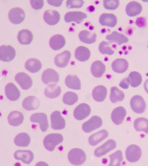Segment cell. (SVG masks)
Segmentation results:
<instances>
[{
  "mask_svg": "<svg viewBox=\"0 0 148 166\" xmlns=\"http://www.w3.org/2000/svg\"><path fill=\"white\" fill-rule=\"evenodd\" d=\"M81 41L87 44H91L96 42L97 35L95 33H92L87 30L80 32L78 35Z\"/></svg>",
  "mask_w": 148,
  "mask_h": 166,
  "instance_id": "4dcf8cb0",
  "label": "cell"
},
{
  "mask_svg": "<svg viewBox=\"0 0 148 166\" xmlns=\"http://www.w3.org/2000/svg\"><path fill=\"white\" fill-rule=\"evenodd\" d=\"M5 93L7 98L12 101L17 100L20 96L19 90L12 83H9L6 85L5 88Z\"/></svg>",
  "mask_w": 148,
  "mask_h": 166,
  "instance_id": "ac0fdd59",
  "label": "cell"
},
{
  "mask_svg": "<svg viewBox=\"0 0 148 166\" xmlns=\"http://www.w3.org/2000/svg\"><path fill=\"white\" fill-rule=\"evenodd\" d=\"M63 0H47L48 3L52 6L60 7L62 4Z\"/></svg>",
  "mask_w": 148,
  "mask_h": 166,
  "instance_id": "7dc6e473",
  "label": "cell"
},
{
  "mask_svg": "<svg viewBox=\"0 0 148 166\" xmlns=\"http://www.w3.org/2000/svg\"><path fill=\"white\" fill-rule=\"evenodd\" d=\"M16 55L15 49L10 45H2L0 47V59L3 62L13 60Z\"/></svg>",
  "mask_w": 148,
  "mask_h": 166,
  "instance_id": "5b68a950",
  "label": "cell"
},
{
  "mask_svg": "<svg viewBox=\"0 0 148 166\" xmlns=\"http://www.w3.org/2000/svg\"><path fill=\"white\" fill-rule=\"evenodd\" d=\"M30 120L33 123H38L40 129L43 132H46L49 127L47 115L43 113H36L31 116Z\"/></svg>",
  "mask_w": 148,
  "mask_h": 166,
  "instance_id": "ba28073f",
  "label": "cell"
},
{
  "mask_svg": "<svg viewBox=\"0 0 148 166\" xmlns=\"http://www.w3.org/2000/svg\"><path fill=\"white\" fill-rule=\"evenodd\" d=\"M84 3L83 0H68L66 2V6L68 9L81 8Z\"/></svg>",
  "mask_w": 148,
  "mask_h": 166,
  "instance_id": "ee69618b",
  "label": "cell"
},
{
  "mask_svg": "<svg viewBox=\"0 0 148 166\" xmlns=\"http://www.w3.org/2000/svg\"><path fill=\"white\" fill-rule=\"evenodd\" d=\"M42 82L47 84L50 82L57 83L59 80V76L58 73L54 69L49 68L45 70L42 76Z\"/></svg>",
  "mask_w": 148,
  "mask_h": 166,
  "instance_id": "9a60e30c",
  "label": "cell"
},
{
  "mask_svg": "<svg viewBox=\"0 0 148 166\" xmlns=\"http://www.w3.org/2000/svg\"><path fill=\"white\" fill-rule=\"evenodd\" d=\"M15 81L20 85L22 89L27 90L32 85V80L30 76L24 72L17 73L15 77Z\"/></svg>",
  "mask_w": 148,
  "mask_h": 166,
  "instance_id": "30bf717a",
  "label": "cell"
},
{
  "mask_svg": "<svg viewBox=\"0 0 148 166\" xmlns=\"http://www.w3.org/2000/svg\"><path fill=\"white\" fill-rule=\"evenodd\" d=\"M144 88L148 94V79H147L144 82Z\"/></svg>",
  "mask_w": 148,
  "mask_h": 166,
  "instance_id": "c3c4849f",
  "label": "cell"
},
{
  "mask_svg": "<svg viewBox=\"0 0 148 166\" xmlns=\"http://www.w3.org/2000/svg\"><path fill=\"white\" fill-rule=\"evenodd\" d=\"M106 39L110 43H116L119 45L127 43L128 38L124 34L114 31L106 36Z\"/></svg>",
  "mask_w": 148,
  "mask_h": 166,
  "instance_id": "603a6c76",
  "label": "cell"
},
{
  "mask_svg": "<svg viewBox=\"0 0 148 166\" xmlns=\"http://www.w3.org/2000/svg\"><path fill=\"white\" fill-rule=\"evenodd\" d=\"M125 155L127 160L130 162H137L141 156V150L136 145H131L127 147L125 151Z\"/></svg>",
  "mask_w": 148,
  "mask_h": 166,
  "instance_id": "3957f363",
  "label": "cell"
},
{
  "mask_svg": "<svg viewBox=\"0 0 148 166\" xmlns=\"http://www.w3.org/2000/svg\"><path fill=\"white\" fill-rule=\"evenodd\" d=\"M128 78L129 84L133 87H138L142 81V77L141 74L136 71L131 72Z\"/></svg>",
  "mask_w": 148,
  "mask_h": 166,
  "instance_id": "f35d334b",
  "label": "cell"
},
{
  "mask_svg": "<svg viewBox=\"0 0 148 166\" xmlns=\"http://www.w3.org/2000/svg\"><path fill=\"white\" fill-rule=\"evenodd\" d=\"M65 84L68 88L74 90H80L81 83L79 78L76 75H68L65 79Z\"/></svg>",
  "mask_w": 148,
  "mask_h": 166,
  "instance_id": "d590c367",
  "label": "cell"
},
{
  "mask_svg": "<svg viewBox=\"0 0 148 166\" xmlns=\"http://www.w3.org/2000/svg\"><path fill=\"white\" fill-rule=\"evenodd\" d=\"M110 162L109 166H120L123 160L122 153L121 151L118 150L109 156Z\"/></svg>",
  "mask_w": 148,
  "mask_h": 166,
  "instance_id": "60d3db41",
  "label": "cell"
},
{
  "mask_svg": "<svg viewBox=\"0 0 148 166\" xmlns=\"http://www.w3.org/2000/svg\"><path fill=\"white\" fill-rule=\"evenodd\" d=\"M90 56V50L85 47L80 46L75 50V57L77 59L81 62H85L88 60Z\"/></svg>",
  "mask_w": 148,
  "mask_h": 166,
  "instance_id": "e575fe53",
  "label": "cell"
},
{
  "mask_svg": "<svg viewBox=\"0 0 148 166\" xmlns=\"http://www.w3.org/2000/svg\"><path fill=\"white\" fill-rule=\"evenodd\" d=\"M112 68L115 72L121 73L125 72L128 67V63L125 59L117 58L112 63Z\"/></svg>",
  "mask_w": 148,
  "mask_h": 166,
  "instance_id": "4316f807",
  "label": "cell"
},
{
  "mask_svg": "<svg viewBox=\"0 0 148 166\" xmlns=\"http://www.w3.org/2000/svg\"><path fill=\"white\" fill-rule=\"evenodd\" d=\"M91 112V109L89 106L83 103L79 104L74 109V115L77 120H81L87 117Z\"/></svg>",
  "mask_w": 148,
  "mask_h": 166,
  "instance_id": "8fae6325",
  "label": "cell"
},
{
  "mask_svg": "<svg viewBox=\"0 0 148 166\" xmlns=\"http://www.w3.org/2000/svg\"><path fill=\"white\" fill-rule=\"evenodd\" d=\"M116 145L117 144L115 140L110 139L97 148L94 151V155L96 157H100L113 150L116 147Z\"/></svg>",
  "mask_w": 148,
  "mask_h": 166,
  "instance_id": "4fadbf2b",
  "label": "cell"
},
{
  "mask_svg": "<svg viewBox=\"0 0 148 166\" xmlns=\"http://www.w3.org/2000/svg\"><path fill=\"white\" fill-rule=\"evenodd\" d=\"M30 2L32 7L35 10L42 9L44 6L43 0H30Z\"/></svg>",
  "mask_w": 148,
  "mask_h": 166,
  "instance_id": "f6af8a7d",
  "label": "cell"
},
{
  "mask_svg": "<svg viewBox=\"0 0 148 166\" xmlns=\"http://www.w3.org/2000/svg\"><path fill=\"white\" fill-rule=\"evenodd\" d=\"M51 127L54 130H61L66 126V122L59 111L53 112L50 116Z\"/></svg>",
  "mask_w": 148,
  "mask_h": 166,
  "instance_id": "52a82bcc",
  "label": "cell"
},
{
  "mask_svg": "<svg viewBox=\"0 0 148 166\" xmlns=\"http://www.w3.org/2000/svg\"><path fill=\"white\" fill-rule=\"evenodd\" d=\"M33 35L28 29H23L19 32L17 39L19 42L23 45L29 44L33 40Z\"/></svg>",
  "mask_w": 148,
  "mask_h": 166,
  "instance_id": "484cf974",
  "label": "cell"
},
{
  "mask_svg": "<svg viewBox=\"0 0 148 166\" xmlns=\"http://www.w3.org/2000/svg\"><path fill=\"white\" fill-rule=\"evenodd\" d=\"M14 142L15 145L18 147H27L30 143L31 138L27 133H20L15 137Z\"/></svg>",
  "mask_w": 148,
  "mask_h": 166,
  "instance_id": "836d02e7",
  "label": "cell"
},
{
  "mask_svg": "<svg viewBox=\"0 0 148 166\" xmlns=\"http://www.w3.org/2000/svg\"><path fill=\"white\" fill-rule=\"evenodd\" d=\"M87 16L86 14L81 12H69L65 14L64 19L65 21L67 23L74 21L78 24H79Z\"/></svg>",
  "mask_w": 148,
  "mask_h": 166,
  "instance_id": "e0dca14e",
  "label": "cell"
},
{
  "mask_svg": "<svg viewBox=\"0 0 148 166\" xmlns=\"http://www.w3.org/2000/svg\"><path fill=\"white\" fill-rule=\"evenodd\" d=\"M25 69L32 73L38 72L42 67V64L38 59L31 58L27 60L25 64Z\"/></svg>",
  "mask_w": 148,
  "mask_h": 166,
  "instance_id": "d6a6232c",
  "label": "cell"
},
{
  "mask_svg": "<svg viewBox=\"0 0 148 166\" xmlns=\"http://www.w3.org/2000/svg\"><path fill=\"white\" fill-rule=\"evenodd\" d=\"M86 158V155L84 151L78 148L71 149L68 154L69 161L74 165L82 164L85 161Z\"/></svg>",
  "mask_w": 148,
  "mask_h": 166,
  "instance_id": "7a4b0ae2",
  "label": "cell"
},
{
  "mask_svg": "<svg viewBox=\"0 0 148 166\" xmlns=\"http://www.w3.org/2000/svg\"><path fill=\"white\" fill-rule=\"evenodd\" d=\"M62 135L60 133H51L47 135L43 140L45 148L49 151H52L56 146L63 141Z\"/></svg>",
  "mask_w": 148,
  "mask_h": 166,
  "instance_id": "6da1fadb",
  "label": "cell"
},
{
  "mask_svg": "<svg viewBox=\"0 0 148 166\" xmlns=\"http://www.w3.org/2000/svg\"><path fill=\"white\" fill-rule=\"evenodd\" d=\"M43 18L47 24L49 25H54L60 21V15L57 11L49 9L44 12Z\"/></svg>",
  "mask_w": 148,
  "mask_h": 166,
  "instance_id": "7c38bea8",
  "label": "cell"
},
{
  "mask_svg": "<svg viewBox=\"0 0 148 166\" xmlns=\"http://www.w3.org/2000/svg\"><path fill=\"white\" fill-rule=\"evenodd\" d=\"M99 50L102 54L111 55L114 54V51L112 50L108 42L105 41L101 42L99 47Z\"/></svg>",
  "mask_w": 148,
  "mask_h": 166,
  "instance_id": "b9f144b4",
  "label": "cell"
},
{
  "mask_svg": "<svg viewBox=\"0 0 148 166\" xmlns=\"http://www.w3.org/2000/svg\"><path fill=\"white\" fill-rule=\"evenodd\" d=\"M134 126L137 131H143L148 134V120L146 118L140 117L135 119Z\"/></svg>",
  "mask_w": 148,
  "mask_h": 166,
  "instance_id": "8d00e7d4",
  "label": "cell"
},
{
  "mask_svg": "<svg viewBox=\"0 0 148 166\" xmlns=\"http://www.w3.org/2000/svg\"><path fill=\"white\" fill-rule=\"evenodd\" d=\"M107 90L105 87L99 85L95 87L92 91V96L94 99L97 102H102L106 99Z\"/></svg>",
  "mask_w": 148,
  "mask_h": 166,
  "instance_id": "f546056e",
  "label": "cell"
},
{
  "mask_svg": "<svg viewBox=\"0 0 148 166\" xmlns=\"http://www.w3.org/2000/svg\"><path fill=\"white\" fill-rule=\"evenodd\" d=\"M40 105V101L36 97L30 96L25 98L22 101V106L26 110L29 111L37 109Z\"/></svg>",
  "mask_w": 148,
  "mask_h": 166,
  "instance_id": "44dd1931",
  "label": "cell"
},
{
  "mask_svg": "<svg viewBox=\"0 0 148 166\" xmlns=\"http://www.w3.org/2000/svg\"><path fill=\"white\" fill-rule=\"evenodd\" d=\"M130 104L133 111L138 114L143 113L146 109V104L144 99L139 95H135L132 98Z\"/></svg>",
  "mask_w": 148,
  "mask_h": 166,
  "instance_id": "8992f818",
  "label": "cell"
},
{
  "mask_svg": "<svg viewBox=\"0 0 148 166\" xmlns=\"http://www.w3.org/2000/svg\"><path fill=\"white\" fill-rule=\"evenodd\" d=\"M8 18L13 24H18L21 23L25 17L24 11L20 7H15L11 9L8 14Z\"/></svg>",
  "mask_w": 148,
  "mask_h": 166,
  "instance_id": "277c9868",
  "label": "cell"
},
{
  "mask_svg": "<svg viewBox=\"0 0 148 166\" xmlns=\"http://www.w3.org/2000/svg\"><path fill=\"white\" fill-rule=\"evenodd\" d=\"M105 70V65L100 61L97 60L94 62L91 65V73L96 78L102 77Z\"/></svg>",
  "mask_w": 148,
  "mask_h": 166,
  "instance_id": "1f68e13d",
  "label": "cell"
},
{
  "mask_svg": "<svg viewBox=\"0 0 148 166\" xmlns=\"http://www.w3.org/2000/svg\"><path fill=\"white\" fill-rule=\"evenodd\" d=\"M108 135V131L103 129L91 135L88 138L89 143L92 146H96L105 139Z\"/></svg>",
  "mask_w": 148,
  "mask_h": 166,
  "instance_id": "f1b7e54d",
  "label": "cell"
},
{
  "mask_svg": "<svg viewBox=\"0 0 148 166\" xmlns=\"http://www.w3.org/2000/svg\"><path fill=\"white\" fill-rule=\"evenodd\" d=\"M49 43L50 47L52 49L57 51L64 46L66 44V40L63 35L56 34L51 37Z\"/></svg>",
  "mask_w": 148,
  "mask_h": 166,
  "instance_id": "d6986e66",
  "label": "cell"
},
{
  "mask_svg": "<svg viewBox=\"0 0 148 166\" xmlns=\"http://www.w3.org/2000/svg\"><path fill=\"white\" fill-rule=\"evenodd\" d=\"M126 115V111L123 107L119 106L113 111L111 118L113 122L118 125L122 124Z\"/></svg>",
  "mask_w": 148,
  "mask_h": 166,
  "instance_id": "ffe728a7",
  "label": "cell"
},
{
  "mask_svg": "<svg viewBox=\"0 0 148 166\" xmlns=\"http://www.w3.org/2000/svg\"><path fill=\"white\" fill-rule=\"evenodd\" d=\"M118 0H104L103 5L104 8L107 10H114L116 9L119 5Z\"/></svg>",
  "mask_w": 148,
  "mask_h": 166,
  "instance_id": "7bdbcfd3",
  "label": "cell"
},
{
  "mask_svg": "<svg viewBox=\"0 0 148 166\" xmlns=\"http://www.w3.org/2000/svg\"><path fill=\"white\" fill-rule=\"evenodd\" d=\"M102 124L101 118L98 116H94L83 124L82 129L85 132L88 133L99 128Z\"/></svg>",
  "mask_w": 148,
  "mask_h": 166,
  "instance_id": "9c48e42d",
  "label": "cell"
},
{
  "mask_svg": "<svg viewBox=\"0 0 148 166\" xmlns=\"http://www.w3.org/2000/svg\"><path fill=\"white\" fill-rule=\"evenodd\" d=\"M24 119L23 114L19 111H11L8 117L9 124L13 126L20 125L23 123Z\"/></svg>",
  "mask_w": 148,
  "mask_h": 166,
  "instance_id": "d4e9b609",
  "label": "cell"
},
{
  "mask_svg": "<svg viewBox=\"0 0 148 166\" xmlns=\"http://www.w3.org/2000/svg\"><path fill=\"white\" fill-rule=\"evenodd\" d=\"M143 9L141 4L135 1L129 2L126 7V12L129 16L132 17L136 16L139 14Z\"/></svg>",
  "mask_w": 148,
  "mask_h": 166,
  "instance_id": "cb8c5ba5",
  "label": "cell"
},
{
  "mask_svg": "<svg viewBox=\"0 0 148 166\" xmlns=\"http://www.w3.org/2000/svg\"><path fill=\"white\" fill-rule=\"evenodd\" d=\"M71 56L70 51L68 50L64 51L56 56L54 59V63L59 68L65 67L68 64Z\"/></svg>",
  "mask_w": 148,
  "mask_h": 166,
  "instance_id": "2e32d148",
  "label": "cell"
},
{
  "mask_svg": "<svg viewBox=\"0 0 148 166\" xmlns=\"http://www.w3.org/2000/svg\"><path fill=\"white\" fill-rule=\"evenodd\" d=\"M125 94L122 91L116 87H113L111 89L110 100L112 103L122 101L125 98Z\"/></svg>",
  "mask_w": 148,
  "mask_h": 166,
  "instance_id": "74e56055",
  "label": "cell"
},
{
  "mask_svg": "<svg viewBox=\"0 0 148 166\" xmlns=\"http://www.w3.org/2000/svg\"><path fill=\"white\" fill-rule=\"evenodd\" d=\"M129 81L128 77L123 79L119 84L120 86L124 89H128L129 87Z\"/></svg>",
  "mask_w": 148,
  "mask_h": 166,
  "instance_id": "bcb514c9",
  "label": "cell"
},
{
  "mask_svg": "<svg viewBox=\"0 0 148 166\" xmlns=\"http://www.w3.org/2000/svg\"><path fill=\"white\" fill-rule=\"evenodd\" d=\"M78 100V95L75 93L71 91L66 93L63 98V102L68 105H72L76 103Z\"/></svg>",
  "mask_w": 148,
  "mask_h": 166,
  "instance_id": "ab89813d",
  "label": "cell"
},
{
  "mask_svg": "<svg viewBox=\"0 0 148 166\" xmlns=\"http://www.w3.org/2000/svg\"><path fill=\"white\" fill-rule=\"evenodd\" d=\"M15 158L20 160L26 164H30L33 160L34 155L30 150H18L15 152L14 154Z\"/></svg>",
  "mask_w": 148,
  "mask_h": 166,
  "instance_id": "5bb4252c",
  "label": "cell"
},
{
  "mask_svg": "<svg viewBox=\"0 0 148 166\" xmlns=\"http://www.w3.org/2000/svg\"><path fill=\"white\" fill-rule=\"evenodd\" d=\"M61 88L60 86L55 83L50 84L45 89L44 94L47 97L53 99L59 97L61 94Z\"/></svg>",
  "mask_w": 148,
  "mask_h": 166,
  "instance_id": "83f0119b",
  "label": "cell"
},
{
  "mask_svg": "<svg viewBox=\"0 0 148 166\" xmlns=\"http://www.w3.org/2000/svg\"><path fill=\"white\" fill-rule=\"evenodd\" d=\"M99 23L103 26L113 27L116 25L117 19L116 16L111 13H103L100 16Z\"/></svg>",
  "mask_w": 148,
  "mask_h": 166,
  "instance_id": "7402d4cb",
  "label": "cell"
}]
</instances>
